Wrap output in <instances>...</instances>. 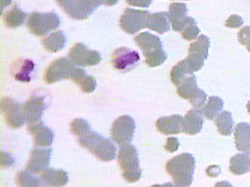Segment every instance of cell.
<instances>
[{"label": "cell", "mask_w": 250, "mask_h": 187, "mask_svg": "<svg viewBox=\"0 0 250 187\" xmlns=\"http://www.w3.org/2000/svg\"><path fill=\"white\" fill-rule=\"evenodd\" d=\"M165 168L175 184L188 187L193 178L195 159L190 153H182L170 159L166 163Z\"/></svg>", "instance_id": "cell-1"}, {"label": "cell", "mask_w": 250, "mask_h": 187, "mask_svg": "<svg viewBox=\"0 0 250 187\" xmlns=\"http://www.w3.org/2000/svg\"><path fill=\"white\" fill-rule=\"evenodd\" d=\"M78 142L101 161L109 162L116 158L117 149L115 144L98 132L91 131L87 134L79 136Z\"/></svg>", "instance_id": "cell-2"}, {"label": "cell", "mask_w": 250, "mask_h": 187, "mask_svg": "<svg viewBox=\"0 0 250 187\" xmlns=\"http://www.w3.org/2000/svg\"><path fill=\"white\" fill-rule=\"evenodd\" d=\"M136 44L143 51L146 57V63L149 67H156L162 64L167 55L162 48L160 38L149 32H142L134 38Z\"/></svg>", "instance_id": "cell-3"}, {"label": "cell", "mask_w": 250, "mask_h": 187, "mask_svg": "<svg viewBox=\"0 0 250 187\" xmlns=\"http://www.w3.org/2000/svg\"><path fill=\"white\" fill-rule=\"evenodd\" d=\"M117 159L122 169V176L126 181L136 182L141 178L142 169L140 168L138 150L134 145L120 146Z\"/></svg>", "instance_id": "cell-4"}, {"label": "cell", "mask_w": 250, "mask_h": 187, "mask_svg": "<svg viewBox=\"0 0 250 187\" xmlns=\"http://www.w3.org/2000/svg\"><path fill=\"white\" fill-rule=\"evenodd\" d=\"M60 18L54 12H32L26 20V25L29 31L36 36L46 35L47 33L57 29L60 26Z\"/></svg>", "instance_id": "cell-5"}, {"label": "cell", "mask_w": 250, "mask_h": 187, "mask_svg": "<svg viewBox=\"0 0 250 187\" xmlns=\"http://www.w3.org/2000/svg\"><path fill=\"white\" fill-rule=\"evenodd\" d=\"M177 93L182 98L188 99L193 109H201L207 97L206 93L197 87L196 79L193 75L187 76L177 86Z\"/></svg>", "instance_id": "cell-6"}, {"label": "cell", "mask_w": 250, "mask_h": 187, "mask_svg": "<svg viewBox=\"0 0 250 187\" xmlns=\"http://www.w3.org/2000/svg\"><path fill=\"white\" fill-rule=\"evenodd\" d=\"M59 6L72 19H85L101 5L100 0H56Z\"/></svg>", "instance_id": "cell-7"}, {"label": "cell", "mask_w": 250, "mask_h": 187, "mask_svg": "<svg viewBox=\"0 0 250 187\" xmlns=\"http://www.w3.org/2000/svg\"><path fill=\"white\" fill-rule=\"evenodd\" d=\"M76 69L77 67L70 59L59 57L46 68L44 81L47 84H53L62 79H72Z\"/></svg>", "instance_id": "cell-8"}, {"label": "cell", "mask_w": 250, "mask_h": 187, "mask_svg": "<svg viewBox=\"0 0 250 187\" xmlns=\"http://www.w3.org/2000/svg\"><path fill=\"white\" fill-rule=\"evenodd\" d=\"M135 129L136 125L134 119L129 115H122L118 117L111 126V138L120 146L129 144L133 139Z\"/></svg>", "instance_id": "cell-9"}, {"label": "cell", "mask_w": 250, "mask_h": 187, "mask_svg": "<svg viewBox=\"0 0 250 187\" xmlns=\"http://www.w3.org/2000/svg\"><path fill=\"white\" fill-rule=\"evenodd\" d=\"M149 13L145 10H136L127 8L119 19L120 27L128 34H134L146 27L147 17Z\"/></svg>", "instance_id": "cell-10"}, {"label": "cell", "mask_w": 250, "mask_h": 187, "mask_svg": "<svg viewBox=\"0 0 250 187\" xmlns=\"http://www.w3.org/2000/svg\"><path fill=\"white\" fill-rule=\"evenodd\" d=\"M1 108L5 121L9 127L18 129L26 122L23 104L16 101L15 99L8 96L3 97L1 101Z\"/></svg>", "instance_id": "cell-11"}, {"label": "cell", "mask_w": 250, "mask_h": 187, "mask_svg": "<svg viewBox=\"0 0 250 187\" xmlns=\"http://www.w3.org/2000/svg\"><path fill=\"white\" fill-rule=\"evenodd\" d=\"M69 59L79 66H92L97 65L102 56L98 51L90 50L83 43H76L68 52Z\"/></svg>", "instance_id": "cell-12"}, {"label": "cell", "mask_w": 250, "mask_h": 187, "mask_svg": "<svg viewBox=\"0 0 250 187\" xmlns=\"http://www.w3.org/2000/svg\"><path fill=\"white\" fill-rule=\"evenodd\" d=\"M140 61V55L137 51L130 50L126 47L116 49L112 54L111 62L113 67L122 72L130 71L135 68Z\"/></svg>", "instance_id": "cell-13"}, {"label": "cell", "mask_w": 250, "mask_h": 187, "mask_svg": "<svg viewBox=\"0 0 250 187\" xmlns=\"http://www.w3.org/2000/svg\"><path fill=\"white\" fill-rule=\"evenodd\" d=\"M46 107L47 105L44 95L32 94L23 104V110L27 124H35L40 122Z\"/></svg>", "instance_id": "cell-14"}, {"label": "cell", "mask_w": 250, "mask_h": 187, "mask_svg": "<svg viewBox=\"0 0 250 187\" xmlns=\"http://www.w3.org/2000/svg\"><path fill=\"white\" fill-rule=\"evenodd\" d=\"M52 148H34L30 152L29 160L26 163V169L32 173L42 172L48 168L51 159Z\"/></svg>", "instance_id": "cell-15"}, {"label": "cell", "mask_w": 250, "mask_h": 187, "mask_svg": "<svg viewBox=\"0 0 250 187\" xmlns=\"http://www.w3.org/2000/svg\"><path fill=\"white\" fill-rule=\"evenodd\" d=\"M27 131L33 136V142L36 146L49 147L52 145L54 140L53 131L45 126L43 122L28 124Z\"/></svg>", "instance_id": "cell-16"}, {"label": "cell", "mask_w": 250, "mask_h": 187, "mask_svg": "<svg viewBox=\"0 0 250 187\" xmlns=\"http://www.w3.org/2000/svg\"><path fill=\"white\" fill-rule=\"evenodd\" d=\"M183 120L181 115L160 117L156 121V129L163 134H176L183 132Z\"/></svg>", "instance_id": "cell-17"}, {"label": "cell", "mask_w": 250, "mask_h": 187, "mask_svg": "<svg viewBox=\"0 0 250 187\" xmlns=\"http://www.w3.org/2000/svg\"><path fill=\"white\" fill-rule=\"evenodd\" d=\"M203 126V114L200 109L188 111L183 120V132L193 135L198 133Z\"/></svg>", "instance_id": "cell-18"}, {"label": "cell", "mask_w": 250, "mask_h": 187, "mask_svg": "<svg viewBox=\"0 0 250 187\" xmlns=\"http://www.w3.org/2000/svg\"><path fill=\"white\" fill-rule=\"evenodd\" d=\"M41 179L47 186L62 187L67 184L68 175L67 172L63 169L47 168L41 172Z\"/></svg>", "instance_id": "cell-19"}, {"label": "cell", "mask_w": 250, "mask_h": 187, "mask_svg": "<svg viewBox=\"0 0 250 187\" xmlns=\"http://www.w3.org/2000/svg\"><path fill=\"white\" fill-rule=\"evenodd\" d=\"M34 69V62L28 58H21L16 60L12 67L11 72L13 77L21 82H29L31 79V72Z\"/></svg>", "instance_id": "cell-20"}, {"label": "cell", "mask_w": 250, "mask_h": 187, "mask_svg": "<svg viewBox=\"0 0 250 187\" xmlns=\"http://www.w3.org/2000/svg\"><path fill=\"white\" fill-rule=\"evenodd\" d=\"M235 148L241 152L250 153V124L239 123L234 129Z\"/></svg>", "instance_id": "cell-21"}, {"label": "cell", "mask_w": 250, "mask_h": 187, "mask_svg": "<svg viewBox=\"0 0 250 187\" xmlns=\"http://www.w3.org/2000/svg\"><path fill=\"white\" fill-rule=\"evenodd\" d=\"M169 18L167 12H157L149 14L147 17L146 27L156 31L159 34L167 32L170 29Z\"/></svg>", "instance_id": "cell-22"}, {"label": "cell", "mask_w": 250, "mask_h": 187, "mask_svg": "<svg viewBox=\"0 0 250 187\" xmlns=\"http://www.w3.org/2000/svg\"><path fill=\"white\" fill-rule=\"evenodd\" d=\"M66 42L65 35L62 31H54L42 40V45L48 52L56 53L61 51Z\"/></svg>", "instance_id": "cell-23"}, {"label": "cell", "mask_w": 250, "mask_h": 187, "mask_svg": "<svg viewBox=\"0 0 250 187\" xmlns=\"http://www.w3.org/2000/svg\"><path fill=\"white\" fill-rule=\"evenodd\" d=\"M26 17L27 14L25 12L21 10L19 7L14 6L3 15V21L7 27L16 28L24 22Z\"/></svg>", "instance_id": "cell-24"}, {"label": "cell", "mask_w": 250, "mask_h": 187, "mask_svg": "<svg viewBox=\"0 0 250 187\" xmlns=\"http://www.w3.org/2000/svg\"><path fill=\"white\" fill-rule=\"evenodd\" d=\"M248 154H236L229 160V171L235 175H241L250 170Z\"/></svg>", "instance_id": "cell-25"}, {"label": "cell", "mask_w": 250, "mask_h": 187, "mask_svg": "<svg viewBox=\"0 0 250 187\" xmlns=\"http://www.w3.org/2000/svg\"><path fill=\"white\" fill-rule=\"evenodd\" d=\"M223 106L224 102L222 98L219 96H210L208 102L204 104L200 110L204 117H206L208 120H213L220 114Z\"/></svg>", "instance_id": "cell-26"}, {"label": "cell", "mask_w": 250, "mask_h": 187, "mask_svg": "<svg viewBox=\"0 0 250 187\" xmlns=\"http://www.w3.org/2000/svg\"><path fill=\"white\" fill-rule=\"evenodd\" d=\"M215 125L217 127L218 131L222 135H229L232 132L233 129V120L231 113L229 111L221 112L215 118Z\"/></svg>", "instance_id": "cell-27"}, {"label": "cell", "mask_w": 250, "mask_h": 187, "mask_svg": "<svg viewBox=\"0 0 250 187\" xmlns=\"http://www.w3.org/2000/svg\"><path fill=\"white\" fill-rule=\"evenodd\" d=\"M167 13L169 20L172 23V27H174L187 17L188 8L185 3L173 2L169 5V11Z\"/></svg>", "instance_id": "cell-28"}, {"label": "cell", "mask_w": 250, "mask_h": 187, "mask_svg": "<svg viewBox=\"0 0 250 187\" xmlns=\"http://www.w3.org/2000/svg\"><path fill=\"white\" fill-rule=\"evenodd\" d=\"M210 45V40L206 35H200L196 38V40L189 45L188 54H195L203 58H207L208 56V49Z\"/></svg>", "instance_id": "cell-29"}, {"label": "cell", "mask_w": 250, "mask_h": 187, "mask_svg": "<svg viewBox=\"0 0 250 187\" xmlns=\"http://www.w3.org/2000/svg\"><path fill=\"white\" fill-rule=\"evenodd\" d=\"M16 184L19 187H39L40 179L28 170H20L15 177Z\"/></svg>", "instance_id": "cell-30"}, {"label": "cell", "mask_w": 250, "mask_h": 187, "mask_svg": "<svg viewBox=\"0 0 250 187\" xmlns=\"http://www.w3.org/2000/svg\"><path fill=\"white\" fill-rule=\"evenodd\" d=\"M69 128H70L71 132L75 135H78V137L82 136V135H85V134H87L88 132L91 131V128H90L89 123L86 120L80 119V118L74 119L70 123Z\"/></svg>", "instance_id": "cell-31"}, {"label": "cell", "mask_w": 250, "mask_h": 187, "mask_svg": "<svg viewBox=\"0 0 250 187\" xmlns=\"http://www.w3.org/2000/svg\"><path fill=\"white\" fill-rule=\"evenodd\" d=\"M78 86L80 87V89H81V91H82L83 93L90 94V93H92V92L95 91L96 86H97V82H96L95 77L86 74V75L82 78V80L80 81V83L78 84Z\"/></svg>", "instance_id": "cell-32"}, {"label": "cell", "mask_w": 250, "mask_h": 187, "mask_svg": "<svg viewBox=\"0 0 250 187\" xmlns=\"http://www.w3.org/2000/svg\"><path fill=\"white\" fill-rule=\"evenodd\" d=\"M199 32H200V30L196 26V23H191L182 31V36L185 40L191 41L193 39H196Z\"/></svg>", "instance_id": "cell-33"}, {"label": "cell", "mask_w": 250, "mask_h": 187, "mask_svg": "<svg viewBox=\"0 0 250 187\" xmlns=\"http://www.w3.org/2000/svg\"><path fill=\"white\" fill-rule=\"evenodd\" d=\"M242 24H243V19L238 15L229 16L225 22V25L229 28H237V27H240Z\"/></svg>", "instance_id": "cell-34"}, {"label": "cell", "mask_w": 250, "mask_h": 187, "mask_svg": "<svg viewBox=\"0 0 250 187\" xmlns=\"http://www.w3.org/2000/svg\"><path fill=\"white\" fill-rule=\"evenodd\" d=\"M238 41L241 45L246 46V44L250 40V26H243L237 33Z\"/></svg>", "instance_id": "cell-35"}, {"label": "cell", "mask_w": 250, "mask_h": 187, "mask_svg": "<svg viewBox=\"0 0 250 187\" xmlns=\"http://www.w3.org/2000/svg\"><path fill=\"white\" fill-rule=\"evenodd\" d=\"M178 147H179V140L177 137H168L166 139V143L164 145L165 150L173 153L178 150Z\"/></svg>", "instance_id": "cell-36"}, {"label": "cell", "mask_w": 250, "mask_h": 187, "mask_svg": "<svg viewBox=\"0 0 250 187\" xmlns=\"http://www.w3.org/2000/svg\"><path fill=\"white\" fill-rule=\"evenodd\" d=\"M126 2L130 6L141 7V8H147L151 4L152 0H126Z\"/></svg>", "instance_id": "cell-37"}, {"label": "cell", "mask_w": 250, "mask_h": 187, "mask_svg": "<svg viewBox=\"0 0 250 187\" xmlns=\"http://www.w3.org/2000/svg\"><path fill=\"white\" fill-rule=\"evenodd\" d=\"M14 163V159L13 157L8 154V153H5V152H2V167L5 168V167H10L12 166Z\"/></svg>", "instance_id": "cell-38"}, {"label": "cell", "mask_w": 250, "mask_h": 187, "mask_svg": "<svg viewBox=\"0 0 250 187\" xmlns=\"http://www.w3.org/2000/svg\"><path fill=\"white\" fill-rule=\"evenodd\" d=\"M215 187H233L229 181L223 180V181H219L215 184Z\"/></svg>", "instance_id": "cell-39"}, {"label": "cell", "mask_w": 250, "mask_h": 187, "mask_svg": "<svg viewBox=\"0 0 250 187\" xmlns=\"http://www.w3.org/2000/svg\"><path fill=\"white\" fill-rule=\"evenodd\" d=\"M101 4L105 5V6H113L118 3L119 0H100Z\"/></svg>", "instance_id": "cell-40"}, {"label": "cell", "mask_w": 250, "mask_h": 187, "mask_svg": "<svg viewBox=\"0 0 250 187\" xmlns=\"http://www.w3.org/2000/svg\"><path fill=\"white\" fill-rule=\"evenodd\" d=\"M12 0H1V9L4 10L7 6H9L11 4Z\"/></svg>", "instance_id": "cell-41"}, {"label": "cell", "mask_w": 250, "mask_h": 187, "mask_svg": "<svg viewBox=\"0 0 250 187\" xmlns=\"http://www.w3.org/2000/svg\"><path fill=\"white\" fill-rule=\"evenodd\" d=\"M161 187H183V186H179L175 183H171V182H167L164 184H161Z\"/></svg>", "instance_id": "cell-42"}, {"label": "cell", "mask_w": 250, "mask_h": 187, "mask_svg": "<svg viewBox=\"0 0 250 187\" xmlns=\"http://www.w3.org/2000/svg\"><path fill=\"white\" fill-rule=\"evenodd\" d=\"M246 48H247V51L250 53V40H249V42L246 44Z\"/></svg>", "instance_id": "cell-43"}, {"label": "cell", "mask_w": 250, "mask_h": 187, "mask_svg": "<svg viewBox=\"0 0 250 187\" xmlns=\"http://www.w3.org/2000/svg\"><path fill=\"white\" fill-rule=\"evenodd\" d=\"M247 111L250 114V101H248V103H247Z\"/></svg>", "instance_id": "cell-44"}, {"label": "cell", "mask_w": 250, "mask_h": 187, "mask_svg": "<svg viewBox=\"0 0 250 187\" xmlns=\"http://www.w3.org/2000/svg\"><path fill=\"white\" fill-rule=\"evenodd\" d=\"M150 187H161V184H154V185H152Z\"/></svg>", "instance_id": "cell-45"}, {"label": "cell", "mask_w": 250, "mask_h": 187, "mask_svg": "<svg viewBox=\"0 0 250 187\" xmlns=\"http://www.w3.org/2000/svg\"><path fill=\"white\" fill-rule=\"evenodd\" d=\"M249 166H250V157H249Z\"/></svg>", "instance_id": "cell-46"}]
</instances>
